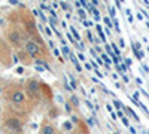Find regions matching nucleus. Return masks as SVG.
I'll return each mask as SVG.
<instances>
[{"instance_id": "f257e3e1", "label": "nucleus", "mask_w": 149, "mask_h": 134, "mask_svg": "<svg viewBox=\"0 0 149 134\" xmlns=\"http://www.w3.org/2000/svg\"><path fill=\"white\" fill-rule=\"evenodd\" d=\"M4 97H6V101H7V106H9V110L10 112H15L18 115H28L30 110L34 107L33 103L30 101V98L27 97V92L25 89H22L21 85L18 84H10L4 88Z\"/></svg>"}, {"instance_id": "f03ea898", "label": "nucleus", "mask_w": 149, "mask_h": 134, "mask_svg": "<svg viewBox=\"0 0 149 134\" xmlns=\"http://www.w3.org/2000/svg\"><path fill=\"white\" fill-rule=\"evenodd\" d=\"M30 39V36L25 33V30L19 25H10L6 33H4V40L12 46V48H22L24 43Z\"/></svg>"}, {"instance_id": "7ed1b4c3", "label": "nucleus", "mask_w": 149, "mask_h": 134, "mask_svg": "<svg viewBox=\"0 0 149 134\" xmlns=\"http://www.w3.org/2000/svg\"><path fill=\"white\" fill-rule=\"evenodd\" d=\"M24 125H25V119L22 118V115H18V113L9 110V113H6L4 118H3L1 128L6 131V134H13V133H22Z\"/></svg>"}, {"instance_id": "20e7f679", "label": "nucleus", "mask_w": 149, "mask_h": 134, "mask_svg": "<svg viewBox=\"0 0 149 134\" xmlns=\"http://www.w3.org/2000/svg\"><path fill=\"white\" fill-rule=\"evenodd\" d=\"M22 49H24L33 60H46V57H48V51H46L43 42H37V40H34V39H28V40L24 43Z\"/></svg>"}, {"instance_id": "39448f33", "label": "nucleus", "mask_w": 149, "mask_h": 134, "mask_svg": "<svg viewBox=\"0 0 149 134\" xmlns=\"http://www.w3.org/2000/svg\"><path fill=\"white\" fill-rule=\"evenodd\" d=\"M24 89L27 92V97L30 98V101L33 103V106H36L40 98H42V91H43V85L37 81V79H28L24 85Z\"/></svg>"}, {"instance_id": "423d86ee", "label": "nucleus", "mask_w": 149, "mask_h": 134, "mask_svg": "<svg viewBox=\"0 0 149 134\" xmlns=\"http://www.w3.org/2000/svg\"><path fill=\"white\" fill-rule=\"evenodd\" d=\"M9 43L7 42H4L3 39H0V63L1 64H4V66H7L9 64V61H10V52H9Z\"/></svg>"}, {"instance_id": "0eeeda50", "label": "nucleus", "mask_w": 149, "mask_h": 134, "mask_svg": "<svg viewBox=\"0 0 149 134\" xmlns=\"http://www.w3.org/2000/svg\"><path fill=\"white\" fill-rule=\"evenodd\" d=\"M39 134H63V133L57 128V125H55L54 122H51V121L45 119V121L42 122V125H40Z\"/></svg>"}, {"instance_id": "6e6552de", "label": "nucleus", "mask_w": 149, "mask_h": 134, "mask_svg": "<svg viewBox=\"0 0 149 134\" xmlns=\"http://www.w3.org/2000/svg\"><path fill=\"white\" fill-rule=\"evenodd\" d=\"M70 134H88V128L85 127V122H84V121H79V122L75 125V130H72Z\"/></svg>"}, {"instance_id": "1a4fd4ad", "label": "nucleus", "mask_w": 149, "mask_h": 134, "mask_svg": "<svg viewBox=\"0 0 149 134\" xmlns=\"http://www.w3.org/2000/svg\"><path fill=\"white\" fill-rule=\"evenodd\" d=\"M18 57H19L21 63H24V64H28V63H30V60H33V58H31V57H30V55H28V54H27L24 49L18 52Z\"/></svg>"}, {"instance_id": "9d476101", "label": "nucleus", "mask_w": 149, "mask_h": 134, "mask_svg": "<svg viewBox=\"0 0 149 134\" xmlns=\"http://www.w3.org/2000/svg\"><path fill=\"white\" fill-rule=\"evenodd\" d=\"M69 58H70V60H72V63L75 64V67H76V70H78V72H81V70H82V67H81V64H79V61H78V57H76V55H75L73 52H70V55H69Z\"/></svg>"}, {"instance_id": "9b49d317", "label": "nucleus", "mask_w": 149, "mask_h": 134, "mask_svg": "<svg viewBox=\"0 0 149 134\" xmlns=\"http://www.w3.org/2000/svg\"><path fill=\"white\" fill-rule=\"evenodd\" d=\"M103 27L100 25V24H97L96 25V30H97V33L100 34V39H101V42H106V36H104V33H103V30H101Z\"/></svg>"}, {"instance_id": "f8f14e48", "label": "nucleus", "mask_w": 149, "mask_h": 134, "mask_svg": "<svg viewBox=\"0 0 149 134\" xmlns=\"http://www.w3.org/2000/svg\"><path fill=\"white\" fill-rule=\"evenodd\" d=\"M124 110H125V112H127V113H128V115H130L131 118H134V119H136V121L139 122V116L136 115V112H134V110H131L130 107H125V106H124Z\"/></svg>"}, {"instance_id": "ddd939ff", "label": "nucleus", "mask_w": 149, "mask_h": 134, "mask_svg": "<svg viewBox=\"0 0 149 134\" xmlns=\"http://www.w3.org/2000/svg\"><path fill=\"white\" fill-rule=\"evenodd\" d=\"M70 31H72V34H73V36H75V37H76V42H81V36H79V33H78V31H76V28H75V27H73V25H72V27H70Z\"/></svg>"}, {"instance_id": "4468645a", "label": "nucleus", "mask_w": 149, "mask_h": 134, "mask_svg": "<svg viewBox=\"0 0 149 134\" xmlns=\"http://www.w3.org/2000/svg\"><path fill=\"white\" fill-rule=\"evenodd\" d=\"M110 46H112V49H113V52H115V54H116V55L119 57V55H121V51H119V48H118V46H116L115 43H112Z\"/></svg>"}, {"instance_id": "2eb2a0df", "label": "nucleus", "mask_w": 149, "mask_h": 134, "mask_svg": "<svg viewBox=\"0 0 149 134\" xmlns=\"http://www.w3.org/2000/svg\"><path fill=\"white\" fill-rule=\"evenodd\" d=\"M101 58L104 60V63H106V66H110V64H112V63H110V60H109V58L106 57V52H101Z\"/></svg>"}, {"instance_id": "dca6fc26", "label": "nucleus", "mask_w": 149, "mask_h": 134, "mask_svg": "<svg viewBox=\"0 0 149 134\" xmlns=\"http://www.w3.org/2000/svg\"><path fill=\"white\" fill-rule=\"evenodd\" d=\"M70 103H72L73 106H78V104H79V101H78V97H76V95H72V97H70Z\"/></svg>"}, {"instance_id": "f3484780", "label": "nucleus", "mask_w": 149, "mask_h": 134, "mask_svg": "<svg viewBox=\"0 0 149 134\" xmlns=\"http://www.w3.org/2000/svg\"><path fill=\"white\" fill-rule=\"evenodd\" d=\"M109 13H110V18H116V16H115L116 10H115V7H113V6H110V7H109Z\"/></svg>"}, {"instance_id": "a211bd4d", "label": "nucleus", "mask_w": 149, "mask_h": 134, "mask_svg": "<svg viewBox=\"0 0 149 134\" xmlns=\"http://www.w3.org/2000/svg\"><path fill=\"white\" fill-rule=\"evenodd\" d=\"M64 128H66V130H75V128L72 127V122H70V121H66V122H64Z\"/></svg>"}, {"instance_id": "6ab92c4d", "label": "nucleus", "mask_w": 149, "mask_h": 134, "mask_svg": "<svg viewBox=\"0 0 149 134\" xmlns=\"http://www.w3.org/2000/svg\"><path fill=\"white\" fill-rule=\"evenodd\" d=\"M93 13H94V18H96L97 21H100V12H99L97 9H93Z\"/></svg>"}, {"instance_id": "aec40b11", "label": "nucleus", "mask_w": 149, "mask_h": 134, "mask_svg": "<svg viewBox=\"0 0 149 134\" xmlns=\"http://www.w3.org/2000/svg\"><path fill=\"white\" fill-rule=\"evenodd\" d=\"M104 22H106V25H107L109 28H112V21H110V18H107V16H104Z\"/></svg>"}, {"instance_id": "412c9836", "label": "nucleus", "mask_w": 149, "mask_h": 134, "mask_svg": "<svg viewBox=\"0 0 149 134\" xmlns=\"http://www.w3.org/2000/svg\"><path fill=\"white\" fill-rule=\"evenodd\" d=\"M121 119H122V122H124V125H125V127H130V124H128V119H127L125 116H122Z\"/></svg>"}, {"instance_id": "4be33fe9", "label": "nucleus", "mask_w": 149, "mask_h": 134, "mask_svg": "<svg viewBox=\"0 0 149 134\" xmlns=\"http://www.w3.org/2000/svg\"><path fill=\"white\" fill-rule=\"evenodd\" d=\"M60 4H61V7H63L64 10H67V9H69V6H67V3H66V1H61Z\"/></svg>"}, {"instance_id": "5701e85b", "label": "nucleus", "mask_w": 149, "mask_h": 134, "mask_svg": "<svg viewBox=\"0 0 149 134\" xmlns=\"http://www.w3.org/2000/svg\"><path fill=\"white\" fill-rule=\"evenodd\" d=\"M78 12H79V15H81L82 18H85V15H87V12H85V10H82V9H79Z\"/></svg>"}, {"instance_id": "b1692460", "label": "nucleus", "mask_w": 149, "mask_h": 134, "mask_svg": "<svg viewBox=\"0 0 149 134\" xmlns=\"http://www.w3.org/2000/svg\"><path fill=\"white\" fill-rule=\"evenodd\" d=\"M64 107H66V110H67L69 113L72 112V107H70V104H69V103H66V104H64Z\"/></svg>"}, {"instance_id": "393cba45", "label": "nucleus", "mask_w": 149, "mask_h": 134, "mask_svg": "<svg viewBox=\"0 0 149 134\" xmlns=\"http://www.w3.org/2000/svg\"><path fill=\"white\" fill-rule=\"evenodd\" d=\"M78 57H79V60H82V61L85 60V57H84V54H82V52H78Z\"/></svg>"}, {"instance_id": "a878e982", "label": "nucleus", "mask_w": 149, "mask_h": 134, "mask_svg": "<svg viewBox=\"0 0 149 134\" xmlns=\"http://www.w3.org/2000/svg\"><path fill=\"white\" fill-rule=\"evenodd\" d=\"M70 85H72V89H73V88L76 89V81H73V79H72V82H70Z\"/></svg>"}, {"instance_id": "bb28decb", "label": "nucleus", "mask_w": 149, "mask_h": 134, "mask_svg": "<svg viewBox=\"0 0 149 134\" xmlns=\"http://www.w3.org/2000/svg\"><path fill=\"white\" fill-rule=\"evenodd\" d=\"M125 63H127V66H131L133 61H131V58H125Z\"/></svg>"}, {"instance_id": "cd10ccee", "label": "nucleus", "mask_w": 149, "mask_h": 134, "mask_svg": "<svg viewBox=\"0 0 149 134\" xmlns=\"http://www.w3.org/2000/svg\"><path fill=\"white\" fill-rule=\"evenodd\" d=\"M107 110H109V112H110V113H112V112H113V107H112V106H110V104H107Z\"/></svg>"}, {"instance_id": "c85d7f7f", "label": "nucleus", "mask_w": 149, "mask_h": 134, "mask_svg": "<svg viewBox=\"0 0 149 134\" xmlns=\"http://www.w3.org/2000/svg\"><path fill=\"white\" fill-rule=\"evenodd\" d=\"M87 106H88V107H90V109H91V110H93V104H91V103H90V101H88V100H87Z\"/></svg>"}, {"instance_id": "c756f323", "label": "nucleus", "mask_w": 149, "mask_h": 134, "mask_svg": "<svg viewBox=\"0 0 149 134\" xmlns=\"http://www.w3.org/2000/svg\"><path fill=\"white\" fill-rule=\"evenodd\" d=\"M143 70H145L146 73H149V67H148V66H143Z\"/></svg>"}, {"instance_id": "7c9ffc66", "label": "nucleus", "mask_w": 149, "mask_h": 134, "mask_svg": "<svg viewBox=\"0 0 149 134\" xmlns=\"http://www.w3.org/2000/svg\"><path fill=\"white\" fill-rule=\"evenodd\" d=\"M119 45H121V46L124 48V45H125V43H124V40H122V39H119Z\"/></svg>"}, {"instance_id": "2f4dec72", "label": "nucleus", "mask_w": 149, "mask_h": 134, "mask_svg": "<svg viewBox=\"0 0 149 134\" xmlns=\"http://www.w3.org/2000/svg\"><path fill=\"white\" fill-rule=\"evenodd\" d=\"M85 67H87V69H88V70H91V69H93V67H91V66H90V64H88V63H85Z\"/></svg>"}, {"instance_id": "473e14b6", "label": "nucleus", "mask_w": 149, "mask_h": 134, "mask_svg": "<svg viewBox=\"0 0 149 134\" xmlns=\"http://www.w3.org/2000/svg\"><path fill=\"white\" fill-rule=\"evenodd\" d=\"M13 134H25V133H24V131H22V133H13Z\"/></svg>"}, {"instance_id": "72a5a7b5", "label": "nucleus", "mask_w": 149, "mask_h": 134, "mask_svg": "<svg viewBox=\"0 0 149 134\" xmlns=\"http://www.w3.org/2000/svg\"><path fill=\"white\" fill-rule=\"evenodd\" d=\"M0 116H1V107H0Z\"/></svg>"}, {"instance_id": "f704fd0d", "label": "nucleus", "mask_w": 149, "mask_h": 134, "mask_svg": "<svg viewBox=\"0 0 149 134\" xmlns=\"http://www.w3.org/2000/svg\"><path fill=\"white\" fill-rule=\"evenodd\" d=\"M115 134H119V133H115Z\"/></svg>"}]
</instances>
